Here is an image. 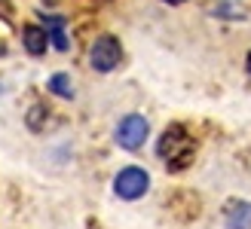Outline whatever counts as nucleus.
I'll list each match as a JSON object with an SVG mask.
<instances>
[{
  "instance_id": "f257e3e1",
  "label": "nucleus",
  "mask_w": 251,
  "mask_h": 229,
  "mask_svg": "<svg viewBox=\"0 0 251 229\" xmlns=\"http://www.w3.org/2000/svg\"><path fill=\"white\" fill-rule=\"evenodd\" d=\"M193 153H196L193 137L187 135V129L178 125V122L169 125V129L159 135V141H156V156L166 162L169 171H184L187 165L193 162Z\"/></svg>"
},
{
  "instance_id": "f03ea898",
  "label": "nucleus",
  "mask_w": 251,
  "mask_h": 229,
  "mask_svg": "<svg viewBox=\"0 0 251 229\" xmlns=\"http://www.w3.org/2000/svg\"><path fill=\"white\" fill-rule=\"evenodd\" d=\"M123 61V46L114 34H101L95 37L92 46H89V68L98 70V73H110L117 70Z\"/></svg>"
},
{
  "instance_id": "7ed1b4c3",
  "label": "nucleus",
  "mask_w": 251,
  "mask_h": 229,
  "mask_svg": "<svg viewBox=\"0 0 251 229\" xmlns=\"http://www.w3.org/2000/svg\"><path fill=\"white\" fill-rule=\"evenodd\" d=\"M147 189H150V174L141 168V165H126V168H120L117 177H114V193L123 202L141 199V196H147Z\"/></svg>"
},
{
  "instance_id": "20e7f679",
  "label": "nucleus",
  "mask_w": 251,
  "mask_h": 229,
  "mask_svg": "<svg viewBox=\"0 0 251 229\" xmlns=\"http://www.w3.org/2000/svg\"><path fill=\"white\" fill-rule=\"evenodd\" d=\"M147 135H150V122L141 116V113H126V116L117 122V129H114V141L123 150H141Z\"/></svg>"
},
{
  "instance_id": "39448f33",
  "label": "nucleus",
  "mask_w": 251,
  "mask_h": 229,
  "mask_svg": "<svg viewBox=\"0 0 251 229\" xmlns=\"http://www.w3.org/2000/svg\"><path fill=\"white\" fill-rule=\"evenodd\" d=\"M22 46H25V52H28V55L40 58L46 49H49V34H46V28H40V24H25V28H22Z\"/></svg>"
},
{
  "instance_id": "423d86ee",
  "label": "nucleus",
  "mask_w": 251,
  "mask_h": 229,
  "mask_svg": "<svg viewBox=\"0 0 251 229\" xmlns=\"http://www.w3.org/2000/svg\"><path fill=\"white\" fill-rule=\"evenodd\" d=\"M65 19L61 16H43V28L49 34V46H55L58 52H68L71 43H68V34H65Z\"/></svg>"
},
{
  "instance_id": "0eeeda50",
  "label": "nucleus",
  "mask_w": 251,
  "mask_h": 229,
  "mask_svg": "<svg viewBox=\"0 0 251 229\" xmlns=\"http://www.w3.org/2000/svg\"><path fill=\"white\" fill-rule=\"evenodd\" d=\"M227 229H251V205L248 202H236L227 211Z\"/></svg>"
},
{
  "instance_id": "6e6552de",
  "label": "nucleus",
  "mask_w": 251,
  "mask_h": 229,
  "mask_svg": "<svg viewBox=\"0 0 251 229\" xmlns=\"http://www.w3.org/2000/svg\"><path fill=\"white\" fill-rule=\"evenodd\" d=\"M215 19H233V22H239V19H245V9L236 3V0H221V3H215L208 9Z\"/></svg>"
},
{
  "instance_id": "1a4fd4ad",
  "label": "nucleus",
  "mask_w": 251,
  "mask_h": 229,
  "mask_svg": "<svg viewBox=\"0 0 251 229\" xmlns=\"http://www.w3.org/2000/svg\"><path fill=\"white\" fill-rule=\"evenodd\" d=\"M46 89L52 95H58V98H74V80L68 73H52L49 83H46Z\"/></svg>"
},
{
  "instance_id": "9d476101",
  "label": "nucleus",
  "mask_w": 251,
  "mask_h": 229,
  "mask_svg": "<svg viewBox=\"0 0 251 229\" xmlns=\"http://www.w3.org/2000/svg\"><path fill=\"white\" fill-rule=\"evenodd\" d=\"M49 107H43V104H34L31 107V113H28V129H34V132H40V116H46L49 119Z\"/></svg>"
},
{
  "instance_id": "9b49d317",
  "label": "nucleus",
  "mask_w": 251,
  "mask_h": 229,
  "mask_svg": "<svg viewBox=\"0 0 251 229\" xmlns=\"http://www.w3.org/2000/svg\"><path fill=\"white\" fill-rule=\"evenodd\" d=\"M162 3H169V6H181L184 0H162Z\"/></svg>"
},
{
  "instance_id": "f8f14e48",
  "label": "nucleus",
  "mask_w": 251,
  "mask_h": 229,
  "mask_svg": "<svg viewBox=\"0 0 251 229\" xmlns=\"http://www.w3.org/2000/svg\"><path fill=\"white\" fill-rule=\"evenodd\" d=\"M245 68H248V73H251V52H248V61H245Z\"/></svg>"
}]
</instances>
